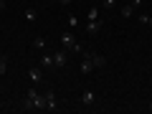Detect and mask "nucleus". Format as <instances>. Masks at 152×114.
<instances>
[{"mask_svg": "<svg viewBox=\"0 0 152 114\" xmlns=\"http://www.w3.org/2000/svg\"><path fill=\"white\" fill-rule=\"evenodd\" d=\"M102 3H104V5H107V8H112L114 3H117V0H102Z\"/></svg>", "mask_w": 152, "mask_h": 114, "instance_id": "19", "label": "nucleus"}, {"mask_svg": "<svg viewBox=\"0 0 152 114\" xmlns=\"http://www.w3.org/2000/svg\"><path fill=\"white\" fill-rule=\"evenodd\" d=\"M5 71H8V58H5V56H3V58H0V76L5 74Z\"/></svg>", "mask_w": 152, "mask_h": 114, "instance_id": "15", "label": "nucleus"}, {"mask_svg": "<svg viewBox=\"0 0 152 114\" xmlns=\"http://www.w3.org/2000/svg\"><path fill=\"white\" fill-rule=\"evenodd\" d=\"M56 3H61V5H71L74 0H56Z\"/></svg>", "mask_w": 152, "mask_h": 114, "instance_id": "20", "label": "nucleus"}, {"mask_svg": "<svg viewBox=\"0 0 152 114\" xmlns=\"http://www.w3.org/2000/svg\"><path fill=\"white\" fill-rule=\"evenodd\" d=\"M140 23H142V26H147V23H150V15H145V13H142V15H140Z\"/></svg>", "mask_w": 152, "mask_h": 114, "instance_id": "18", "label": "nucleus"}, {"mask_svg": "<svg viewBox=\"0 0 152 114\" xmlns=\"http://www.w3.org/2000/svg\"><path fill=\"white\" fill-rule=\"evenodd\" d=\"M26 96H31L33 102H36V112H46V96H43V94H38L36 89H28Z\"/></svg>", "mask_w": 152, "mask_h": 114, "instance_id": "2", "label": "nucleus"}, {"mask_svg": "<svg viewBox=\"0 0 152 114\" xmlns=\"http://www.w3.org/2000/svg\"><path fill=\"white\" fill-rule=\"evenodd\" d=\"M102 31V20H86V33L89 36H96Z\"/></svg>", "mask_w": 152, "mask_h": 114, "instance_id": "9", "label": "nucleus"}, {"mask_svg": "<svg viewBox=\"0 0 152 114\" xmlns=\"http://www.w3.org/2000/svg\"><path fill=\"white\" fill-rule=\"evenodd\" d=\"M0 58H3V51H0Z\"/></svg>", "mask_w": 152, "mask_h": 114, "instance_id": "24", "label": "nucleus"}, {"mask_svg": "<svg viewBox=\"0 0 152 114\" xmlns=\"http://www.w3.org/2000/svg\"><path fill=\"white\" fill-rule=\"evenodd\" d=\"M142 5V0H132V3H124V5L119 8V13H122V18H132L134 15V10Z\"/></svg>", "mask_w": 152, "mask_h": 114, "instance_id": "3", "label": "nucleus"}, {"mask_svg": "<svg viewBox=\"0 0 152 114\" xmlns=\"http://www.w3.org/2000/svg\"><path fill=\"white\" fill-rule=\"evenodd\" d=\"M33 46H36V48L41 51V53H43V51L48 48V46H46V38H43V36H38V38H33Z\"/></svg>", "mask_w": 152, "mask_h": 114, "instance_id": "12", "label": "nucleus"}, {"mask_svg": "<svg viewBox=\"0 0 152 114\" xmlns=\"http://www.w3.org/2000/svg\"><path fill=\"white\" fill-rule=\"evenodd\" d=\"M66 61H69V51H66V48H58V51L53 53V69H64Z\"/></svg>", "mask_w": 152, "mask_h": 114, "instance_id": "4", "label": "nucleus"}, {"mask_svg": "<svg viewBox=\"0 0 152 114\" xmlns=\"http://www.w3.org/2000/svg\"><path fill=\"white\" fill-rule=\"evenodd\" d=\"M66 20H69V26H79V20H76L74 13H69V18H66Z\"/></svg>", "mask_w": 152, "mask_h": 114, "instance_id": "17", "label": "nucleus"}, {"mask_svg": "<svg viewBox=\"0 0 152 114\" xmlns=\"http://www.w3.org/2000/svg\"><path fill=\"white\" fill-rule=\"evenodd\" d=\"M89 58H91L94 69H104V66H107V58H104L102 53H89Z\"/></svg>", "mask_w": 152, "mask_h": 114, "instance_id": "8", "label": "nucleus"}, {"mask_svg": "<svg viewBox=\"0 0 152 114\" xmlns=\"http://www.w3.org/2000/svg\"><path fill=\"white\" fill-rule=\"evenodd\" d=\"M94 102H96V94H94L91 89H84V91H81V104L89 107V104H94Z\"/></svg>", "mask_w": 152, "mask_h": 114, "instance_id": "10", "label": "nucleus"}, {"mask_svg": "<svg viewBox=\"0 0 152 114\" xmlns=\"http://www.w3.org/2000/svg\"><path fill=\"white\" fill-rule=\"evenodd\" d=\"M79 71H81L84 76H86V74H91V71H94V64H91V58H89V53H84V61L79 64Z\"/></svg>", "mask_w": 152, "mask_h": 114, "instance_id": "6", "label": "nucleus"}, {"mask_svg": "<svg viewBox=\"0 0 152 114\" xmlns=\"http://www.w3.org/2000/svg\"><path fill=\"white\" fill-rule=\"evenodd\" d=\"M26 18H28V20H36V10H33V8H28V10H26Z\"/></svg>", "mask_w": 152, "mask_h": 114, "instance_id": "16", "label": "nucleus"}, {"mask_svg": "<svg viewBox=\"0 0 152 114\" xmlns=\"http://www.w3.org/2000/svg\"><path fill=\"white\" fill-rule=\"evenodd\" d=\"M147 26H150V28H152V18H150V23H147Z\"/></svg>", "mask_w": 152, "mask_h": 114, "instance_id": "23", "label": "nucleus"}, {"mask_svg": "<svg viewBox=\"0 0 152 114\" xmlns=\"http://www.w3.org/2000/svg\"><path fill=\"white\" fill-rule=\"evenodd\" d=\"M41 66H53V53L43 51V58H41Z\"/></svg>", "mask_w": 152, "mask_h": 114, "instance_id": "13", "label": "nucleus"}, {"mask_svg": "<svg viewBox=\"0 0 152 114\" xmlns=\"http://www.w3.org/2000/svg\"><path fill=\"white\" fill-rule=\"evenodd\" d=\"M43 96H46V112H56V109H58V107H56V94L48 89Z\"/></svg>", "mask_w": 152, "mask_h": 114, "instance_id": "5", "label": "nucleus"}, {"mask_svg": "<svg viewBox=\"0 0 152 114\" xmlns=\"http://www.w3.org/2000/svg\"><path fill=\"white\" fill-rule=\"evenodd\" d=\"M3 8H5V0H0V13H3Z\"/></svg>", "mask_w": 152, "mask_h": 114, "instance_id": "21", "label": "nucleus"}, {"mask_svg": "<svg viewBox=\"0 0 152 114\" xmlns=\"http://www.w3.org/2000/svg\"><path fill=\"white\" fill-rule=\"evenodd\" d=\"M147 109H150V112H152V102H150V104H147Z\"/></svg>", "mask_w": 152, "mask_h": 114, "instance_id": "22", "label": "nucleus"}, {"mask_svg": "<svg viewBox=\"0 0 152 114\" xmlns=\"http://www.w3.org/2000/svg\"><path fill=\"white\" fill-rule=\"evenodd\" d=\"M61 46H64L69 53H79L81 51V46H79V41H76V36L71 31H64L61 33Z\"/></svg>", "mask_w": 152, "mask_h": 114, "instance_id": "1", "label": "nucleus"}, {"mask_svg": "<svg viewBox=\"0 0 152 114\" xmlns=\"http://www.w3.org/2000/svg\"><path fill=\"white\" fill-rule=\"evenodd\" d=\"M89 20H99V8H89Z\"/></svg>", "mask_w": 152, "mask_h": 114, "instance_id": "14", "label": "nucleus"}, {"mask_svg": "<svg viewBox=\"0 0 152 114\" xmlns=\"http://www.w3.org/2000/svg\"><path fill=\"white\" fill-rule=\"evenodd\" d=\"M28 76H31L33 84H41L43 81V71H41V66H33V69H28Z\"/></svg>", "mask_w": 152, "mask_h": 114, "instance_id": "7", "label": "nucleus"}, {"mask_svg": "<svg viewBox=\"0 0 152 114\" xmlns=\"http://www.w3.org/2000/svg\"><path fill=\"white\" fill-rule=\"evenodd\" d=\"M20 109H23V112H36V102H33L31 96H26L23 104H20Z\"/></svg>", "mask_w": 152, "mask_h": 114, "instance_id": "11", "label": "nucleus"}]
</instances>
